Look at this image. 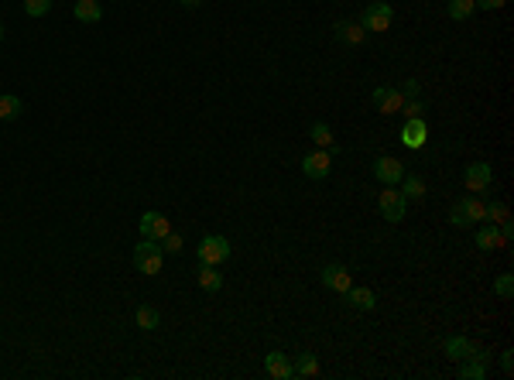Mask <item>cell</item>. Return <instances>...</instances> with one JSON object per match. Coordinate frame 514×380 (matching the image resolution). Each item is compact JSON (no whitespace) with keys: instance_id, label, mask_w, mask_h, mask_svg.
<instances>
[{"instance_id":"cell-33","label":"cell","mask_w":514,"mask_h":380,"mask_svg":"<svg viewBox=\"0 0 514 380\" xmlns=\"http://www.w3.org/2000/svg\"><path fill=\"white\" fill-rule=\"evenodd\" d=\"M508 0H476V7H483V11H494V7H504Z\"/></svg>"},{"instance_id":"cell-23","label":"cell","mask_w":514,"mask_h":380,"mask_svg":"<svg viewBox=\"0 0 514 380\" xmlns=\"http://www.w3.org/2000/svg\"><path fill=\"white\" fill-rule=\"evenodd\" d=\"M292 370H295V377H319V357L316 353H302Z\"/></svg>"},{"instance_id":"cell-2","label":"cell","mask_w":514,"mask_h":380,"mask_svg":"<svg viewBox=\"0 0 514 380\" xmlns=\"http://www.w3.org/2000/svg\"><path fill=\"white\" fill-rule=\"evenodd\" d=\"M161 261H165V250L158 247V240H141L134 247V267L141 274H158Z\"/></svg>"},{"instance_id":"cell-3","label":"cell","mask_w":514,"mask_h":380,"mask_svg":"<svg viewBox=\"0 0 514 380\" xmlns=\"http://www.w3.org/2000/svg\"><path fill=\"white\" fill-rule=\"evenodd\" d=\"M377 210L388 223H401L405 219V210H408V199L395 189V185H384V192L377 195Z\"/></svg>"},{"instance_id":"cell-14","label":"cell","mask_w":514,"mask_h":380,"mask_svg":"<svg viewBox=\"0 0 514 380\" xmlns=\"http://www.w3.org/2000/svg\"><path fill=\"white\" fill-rule=\"evenodd\" d=\"M264 370L271 374L275 380H292L295 377V370H292V363H288V357L285 353H268V360H264Z\"/></svg>"},{"instance_id":"cell-11","label":"cell","mask_w":514,"mask_h":380,"mask_svg":"<svg viewBox=\"0 0 514 380\" xmlns=\"http://www.w3.org/2000/svg\"><path fill=\"white\" fill-rule=\"evenodd\" d=\"M322 285L339 291V295H346V291L354 288V278H350V271L343 264H326L322 267Z\"/></svg>"},{"instance_id":"cell-34","label":"cell","mask_w":514,"mask_h":380,"mask_svg":"<svg viewBox=\"0 0 514 380\" xmlns=\"http://www.w3.org/2000/svg\"><path fill=\"white\" fill-rule=\"evenodd\" d=\"M401 93H405V96H418V82H415V79H408V82L401 86Z\"/></svg>"},{"instance_id":"cell-4","label":"cell","mask_w":514,"mask_h":380,"mask_svg":"<svg viewBox=\"0 0 514 380\" xmlns=\"http://www.w3.org/2000/svg\"><path fill=\"white\" fill-rule=\"evenodd\" d=\"M391 21H395V11H391L384 0H377V4H367V7H363V14H360V28H363L367 35H371V31H388Z\"/></svg>"},{"instance_id":"cell-32","label":"cell","mask_w":514,"mask_h":380,"mask_svg":"<svg viewBox=\"0 0 514 380\" xmlns=\"http://www.w3.org/2000/svg\"><path fill=\"white\" fill-rule=\"evenodd\" d=\"M511 357H514L511 349H504V353H501V370H504L508 377H511V370H514V360H511Z\"/></svg>"},{"instance_id":"cell-20","label":"cell","mask_w":514,"mask_h":380,"mask_svg":"<svg viewBox=\"0 0 514 380\" xmlns=\"http://www.w3.org/2000/svg\"><path fill=\"white\" fill-rule=\"evenodd\" d=\"M346 298H350V305H354V308H360V312H371V308L377 305V295L371 291V288H350V291H346Z\"/></svg>"},{"instance_id":"cell-8","label":"cell","mask_w":514,"mask_h":380,"mask_svg":"<svg viewBox=\"0 0 514 380\" xmlns=\"http://www.w3.org/2000/svg\"><path fill=\"white\" fill-rule=\"evenodd\" d=\"M401 144L405 148H412V151H418V148H425V141H429V127H425V116H415V120H405V127H401Z\"/></svg>"},{"instance_id":"cell-15","label":"cell","mask_w":514,"mask_h":380,"mask_svg":"<svg viewBox=\"0 0 514 380\" xmlns=\"http://www.w3.org/2000/svg\"><path fill=\"white\" fill-rule=\"evenodd\" d=\"M476 247H480V250H501V247H508V244H504V237H501V227L487 223V227L476 229Z\"/></svg>"},{"instance_id":"cell-36","label":"cell","mask_w":514,"mask_h":380,"mask_svg":"<svg viewBox=\"0 0 514 380\" xmlns=\"http://www.w3.org/2000/svg\"><path fill=\"white\" fill-rule=\"evenodd\" d=\"M0 41H4V24H0Z\"/></svg>"},{"instance_id":"cell-25","label":"cell","mask_w":514,"mask_h":380,"mask_svg":"<svg viewBox=\"0 0 514 380\" xmlns=\"http://www.w3.org/2000/svg\"><path fill=\"white\" fill-rule=\"evenodd\" d=\"M476 11V0H449V18L453 21H466Z\"/></svg>"},{"instance_id":"cell-29","label":"cell","mask_w":514,"mask_h":380,"mask_svg":"<svg viewBox=\"0 0 514 380\" xmlns=\"http://www.w3.org/2000/svg\"><path fill=\"white\" fill-rule=\"evenodd\" d=\"M52 11V0H24V14L28 18H45Z\"/></svg>"},{"instance_id":"cell-30","label":"cell","mask_w":514,"mask_h":380,"mask_svg":"<svg viewBox=\"0 0 514 380\" xmlns=\"http://www.w3.org/2000/svg\"><path fill=\"white\" fill-rule=\"evenodd\" d=\"M494 295H497V298H504V302L511 298V295H514V278H511V274H501V278H497V281H494Z\"/></svg>"},{"instance_id":"cell-24","label":"cell","mask_w":514,"mask_h":380,"mask_svg":"<svg viewBox=\"0 0 514 380\" xmlns=\"http://www.w3.org/2000/svg\"><path fill=\"white\" fill-rule=\"evenodd\" d=\"M401 182H405V185H401V195H405V199H415V202L425 199V182H422L418 175H405Z\"/></svg>"},{"instance_id":"cell-12","label":"cell","mask_w":514,"mask_h":380,"mask_svg":"<svg viewBox=\"0 0 514 380\" xmlns=\"http://www.w3.org/2000/svg\"><path fill=\"white\" fill-rule=\"evenodd\" d=\"M401 103H405V93H401V89H391V86H381V89H374V107L384 116L398 114V110H401Z\"/></svg>"},{"instance_id":"cell-9","label":"cell","mask_w":514,"mask_h":380,"mask_svg":"<svg viewBox=\"0 0 514 380\" xmlns=\"http://www.w3.org/2000/svg\"><path fill=\"white\" fill-rule=\"evenodd\" d=\"M329 168H333V154L322 151V148L302 158V175H309V178H316V182H319V178H326V175H329Z\"/></svg>"},{"instance_id":"cell-26","label":"cell","mask_w":514,"mask_h":380,"mask_svg":"<svg viewBox=\"0 0 514 380\" xmlns=\"http://www.w3.org/2000/svg\"><path fill=\"white\" fill-rule=\"evenodd\" d=\"M398 114H405V120L425 116V103H422L418 96H405V103H401V110H398Z\"/></svg>"},{"instance_id":"cell-27","label":"cell","mask_w":514,"mask_h":380,"mask_svg":"<svg viewBox=\"0 0 514 380\" xmlns=\"http://www.w3.org/2000/svg\"><path fill=\"white\" fill-rule=\"evenodd\" d=\"M459 377L463 380H483L487 377V367L476 360H463V367H459Z\"/></svg>"},{"instance_id":"cell-13","label":"cell","mask_w":514,"mask_h":380,"mask_svg":"<svg viewBox=\"0 0 514 380\" xmlns=\"http://www.w3.org/2000/svg\"><path fill=\"white\" fill-rule=\"evenodd\" d=\"M333 31H337V38L343 41V45H350V48H360V45L367 41V31H363L356 21H339Z\"/></svg>"},{"instance_id":"cell-21","label":"cell","mask_w":514,"mask_h":380,"mask_svg":"<svg viewBox=\"0 0 514 380\" xmlns=\"http://www.w3.org/2000/svg\"><path fill=\"white\" fill-rule=\"evenodd\" d=\"M161 325V312L155 308V305H138V329H144V332H155Z\"/></svg>"},{"instance_id":"cell-17","label":"cell","mask_w":514,"mask_h":380,"mask_svg":"<svg viewBox=\"0 0 514 380\" xmlns=\"http://www.w3.org/2000/svg\"><path fill=\"white\" fill-rule=\"evenodd\" d=\"M72 14H76L82 24H97V21H103V7H99V0H76Z\"/></svg>"},{"instance_id":"cell-28","label":"cell","mask_w":514,"mask_h":380,"mask_svg":"<svg viewBox=\"0 0 514 380\" xmlns=\"http://www.w3.org/2000/svg\"><path fill=\"white\" fill-rule=\"evenodd\" d=\"M483 219H491V223H504L508 219V206L504 202H483Z\"/></svg>"},{"instance_id":"cell-31","label":"cell","mask_w":514,"mask_h":380,"mask_svg":"<svg viewBox=\"0 0 514 380\" xmlns=\"http://www.w3.org/2000/svg\"><path fill=\"white\" fill-rule=\"evenodd\" d=\"M161 244H165V247H161L165 254H182V237H178V233H168Z\"/></svg>"},{"instance_id":"cell-6","label":"cell","mask_w":514,"mask_h":380,"mask_svg":"<svg viewBox=\"0 0 514 380\" xmlns=\"http://www.w3.org/2000/svg\"><path fill=\"white\" fill-rule=\"evenodd\" d=\"M463 182H466V192H474V195H483V192L491 189V182H494V168H491L487 161L466 165V171H463Z\"/></svg>"},{"instance_id":"cell-5","label":"cell","mask_w":514,"mask_h":380,"mask_svg":"<svg viewBox=\"0 0 514 380\" xmlns=\"http://www.w3.org/2000/svg\"><path fill=\"white\" fill-rule=\"evenodd\" d=\"M199 264H223L226 257H230V244H226V237H202L199 240Z\"/></svg>"},{"instance_id":"cell-7","label":"cell","mask_w":514,"mask_h":380,"mask_svg":"<svg viewBox=\"0 0 514 380\" xmlns=\"http://www.w3.org/2000/svg\"><path fill=\"white\" fill-rule=\"evenodd\" d=\"M172 233V223L165 219V212H144L141 216V240H165Z\"/></svg>"},{"instance_id":"cell-19","label":"cell","mask_w":514,"mask_h":380,"mask_svg":"<svg viewBox=\"0 0 514 380\" xmlns=\"http://www.w3.org/2000/svg\"><path fill=\"white\" fill-rule=\"evenodd\" d=\"M309 137L316 141V148H322V151H329V154H337V144H333V131H329V124H312V131H309Z\"/></svg>"},{"instance_id":"cell-18","label":"cell","mask_w":514,"mask_h":380,"mask_svg":"<svg viewBox=\"0 0 514 380\" xmlns=\"http://www.w3.org/2000/svg\"><path fill=\"white\" fill-rule=\"evenodd\" d=\"M470 353H474V342L466 340V336H453V340H446V357H453V360H470Z\"/></svg>"},{"instance_id":"cell-1","label":"cell","mask_w":514,"mask_h":380,"mask_svg":"<svg viewBox=\"0 0 514 380\" xmlns=\"http://www.w3.org/2000/svg\"><path fill=\"white\" fill-rule=\"evenodd\" d=\"M480 219H483V199L480 195H463L449 210V223L453 227H474Z\"/></svg>"},{"instance_id":"cell-16","label":"cell","mask_w":514,"mask_h":380,"mask_svg":"<svg viewBox=\"0 0 514 380\" xmlns=\"http://www.w3.org/2000/svg\"><path fill=\"white\" fill-rule=\"evenodd\" d=\"M199 288H202V291H209V295H217L219 288H223V274H219L217 264H202V267H199Z\"/></svg>"},{"instance_id":"cell-10","label":"cell","mask_w":514,"mask_h":380,"mask_svg":"<svg viewBox=\"0 0 514 380\" xmlns=\"http://www.w3.org/2000/svg\"><path fill=\"white\" fill-rule=\"evenodd\" d=\"M374 178L381 185H398L405 178V165L398 158H377L374 161Z\"/></svg>"},{"instance_id":"cell-35","label":"cell","mask_w":514,"mask_h":380,"mask_svg":"<svg viewBox=\"0 0 514 380\" xmlns=\"http://www.w3.org/2000/svg\"><path fill=\"white\" fill-rule=\"evenodd\" d=\"M202 0H182V7H199Z\"/></svg>"},{"instance_id":"cell-22","label":"cell","mask_w":514,"mask_h":380,"mask_svg":"<svg viewBox=\"0 0 514 380\" xmlns=\"http://www.w3.org/2000/svg\"><path fill=\"white\" fill-rule=\"evenodd\" d=\"M24 114V99L21 96H0V120H18Z\"/></svg>"}]
</instances>
